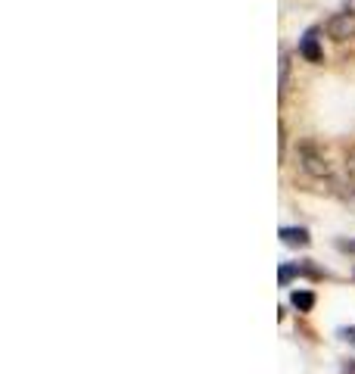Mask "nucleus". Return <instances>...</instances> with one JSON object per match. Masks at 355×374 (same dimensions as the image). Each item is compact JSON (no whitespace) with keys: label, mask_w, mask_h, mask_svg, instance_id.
<instances>
[{"label":"nucleus","mask_w":355,"mask_h":374,"mask_svg":"<svg viewBox=\"0 0 355 374\" xmlns=\"http://www.w3.org/2000/svg\"><path fill=\"white\" fill-rule=\"evenodd\" d=\"M324 28H328V34L334 41H349V38H355V10H340V13H334Z\"/></svg>","instance_id":"nucleus-1"},{"label":"nucleus","mask_w":355,"mask_h":374,"mask_svg":"<svg viewBox=\"0 0 355 374\" xmlns=\"http://www.w3.org/2000/svg\"><path fill=\"white\" fill-rule=\"evenodd\" d=\"M299 163H302V169L308 172V175H315V178H324V175H330V165H328V159L318 153L312 143H302L299 147Z\"/></svg>","instance_id":"nucleus-2"},{"label":"nucleus","mask_w":355,"mask_h":374,"mask_svg":"<svg viewBox=\"0 0 355 374\" xmlns=\"http://www.w3.org/2000/svg\"><path fill=\"white\" fill-rule=\"evenodd\" d=\"M299 56L302 60H308V62H321V47H318V28L312 25L306 34L299 38Z\"/></svg>","instance_id":"nucleus-3"},{"label":"nucleus","mask_w":355,"mask_h":374,"mask_svg":"<svg viewBox=\"0 0 355 374\" xmlns=\"http://www.w3.org/2000/svg\"><path fill=\"white\" fill-rule=\"evenodd\" d=\"M281 240L287 246H308V231L306 228H281Z\"/></svg>","instance_id":"nucleus-4"},{"label":"nucleus","mask_w":355,"mask_h":374,"mask_svg":"<svg viewBox=\"0 0 355 374\" xmlns=\"http://www.w3.org/2000/svg\"><path fill=\"white\" fill-rule=\"evenodd\" d=\"M290 303H293L299 312H312V309H315V293L312 290H293L290 293Z\"/></svg>","instance_id":"nucleus-5"},{"label":"nucleus","mask_w":355,"mask_h":374,"mask_svg":"<svg viewBox=\"0 0 355 374\" xmlns=\"http://www.w3.org/2000/svg\"><path fill=\"white\" fill-rule=\"evenodd\" d=\"M296 274H306V272H302V266H281V268H277V284L287 287Z\"/></svg>","instance_id":"nucleus-6"},{"label":"nucleus","mask_w":355,"mask_h":374,"mask_svg":"<svg viewBox=\"0 0 355 374\" xmlns=\"http://www.w3.org/2000/svg\"><path fill=\"white\" fill-rule=\"evenodd\" d=\"M287 75H290V56H281V94L287 91Z\"/></svg>","instance_id":"nucleus-7"},{"label":"nucleus","mask_w":355,"mask_h":374,"mask_svg":"<svg viewBox=\"0 0 355 374\" xmlns=\"http://www.w3.org/2000/svg\"><path fill=\"white\" fill-rule=\"evenodd\" d=\"M336 246H340L343 253H355V240H336Z\"/></svg>","instance_id":"nucleus-8"},{"label":"nucleus","mask_w":355,"mask_h":374,"mask_svg":"<svg viewBox=\"0 0 355 374\" xmlns=\"http://www.w3.org/2000/svg\"><path fill=\"white\" fill-rule=\"evenodd\" d=\"M343 374H355V359H349L346 365H343Z\"/></svg>","instance_id":"nucleus-9"}]
</instances>
